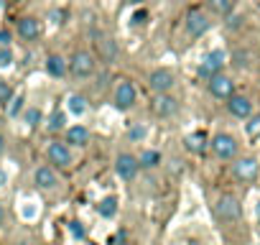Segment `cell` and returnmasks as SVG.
<instances>
[{
	"mask_svg": "<svg viewBox=\"0 0 260 245\" xmlns=\"http://www.w3.org/2000/svg\"><path fill=\"white\" fill-rule=\"evenodd\" d=\"M89 143V131L84 128V126H72L69 131H67V146H77V148H84Z\"/></svg>",
	"mask_w": 260,
	"mask_h": 245,
	"instance_id": "9a60e30c",
	"label": "cell"
},
{
	"mask_svg": "<svg viewBox=\"0 0 260 245\" xmlns=\"http://www.w3.org/2000/svg\"><path fill=\"white\" fill-rule=\"evenodd\" d=\"M186 31H189L194 39L204 36V34L209 31V18H207L202 11H191V13L186 16Z\"/></svg>",
	"mask_w": 260,
	"mask_h": 245,
	"instance_id": "8fae6325",
	"label": "cell"
},
{
	"mask_svg": "<svg viewBox=\"0 0 260 245\" xmlns=\"http://www.w3.org/2000/svg\"><path fill=\"white\" fill-rule=\"evenodd\" d=\"M136 100H138V92H136V87L130 84V82H120L117 87H115V107L117 110H130L136 105Z\"/></svg>",
	"mask_w": 260,
	"mask_h": 245,
	"instance_id": "8992f818",
	"label": "cell"
},
{
	"mask_svg": "<svg viewBox=\"0 0 260 245\" xmlns=\"http://www.w3.org/2000/svg\"><path fill=\"white\" fill-rule=\"evenodd\" d=\"M222 64H224V54L222 51H209L204 59H202V67H199V77L204 79H212L222 72Z\"/></svg>",
	"mask_w": 260,
	"mask_h": 245,
	"instance_id": "ba28073f",
	"label": "cell"
},
{
	"mask_svg": "<svg viewBox=\"0 0 260 245\" xmlns=\"http://www.w3.org/2000/svg\"><path fill=\"white\" fill-rule=\"evenodd\" d=\"M64 122H67L64 112H59V110H56V112L49 117V126H46V128H49L51 133H56V131H61V128H64Z\"/></svg>",
	"mask_w": 260,
	"mask_h": 245,
	"instance_id": "cb8c5ba5",
	"label": "cell"
},
{
	"mask_svg": "<svg viewBox=\"0 0 260 245\" xmlns=\"http://www.w3.org/2000/svg\"><path fill=\"white\" fill-rule=\"evenodd\" d=\"M214 209H217V217L222 222H237L240 215H242V207H240L237 197H232V194H222L217 199V207Z\"/></svg>",
	"mask_w": 260,
	"mask_h": 245,
	"instance_id": "7a4b0ae2",
	"label": "cell"
},
{
	"mask_svg": "<svg viewBox=\"0 0 260 245\" xmlns=\"http://www.w3.org/2000/svg\"><path fill=\"white\" fill-rule=\"evenodd\" d=\"M209 92H212L217 100H230V97L235 95V84H232V79H230V77L217 74V77H212V79H209Z\"/></svg>",
	"mask_w": 260,
	"mask_h": 245,
	"instance_id": "9c48e42d",
	"label": "cell"
},
{
	"mask_svg": "<svg viewBox=\"0 0 260 245\" xmlns=\"http://www.w3.org/2000/svg\"><path fill=\"white\" fill-rule=\"evenodd\" d=\"M23 102H26V100H23L21 95H18V97H11V107H8V115H11V117H18V112L23 110Z\"/></svg>",
	"mask_w": 260,
	"mask_h": 245,
	"instance_id": "4316f807",
	"label": "cell"
},
{
	"mask_svg": "<svg viewBox=\"0 0 260 245\" xmlns=\"http://www.w3.org/2000/svg\"><path fill=\"white\" fill-rule=\"evenodd\" d=\"M227 110H230L235 117H250L252 102H250L247 97H242V95H232V97L227 100Z\"/></svg>",
	"mask_w": 260,
	"mask_h": 245,
	"instance_id": "5bb4252c",
	"label": "cell"
},
{
	"mask_svg": "<svg viewBox=\"0 0 260 245\" xmlns=\"http://www.w3.org/2000/svg\"><path fill=\"white\" fill-rule=\"evenodd\" d=\"M26 122H28V128H36L39 122H41V112L39 110H28L26 112Z\"/></svg>",
	"mask_w": 260,
	"mask_h": 245,
	"instance_id": "83f0119b",
	"label": "cell"
},
{
	"mask_svg": "<svg viewBox=\"0 0 260 245\" xmlns=\"http://www.w3.org/2000/svg\"><path fill=\"white\" fill-rule=\"evenodd\" d=\"M49 18H51V23L61 26V23H64V18H67V13H64V11H51V13H49Z\"/></svg>",
	"mask_w": 260,
	"mask_h": 245,
	"instance_id": "4dcf8cb0",
	"label": "cell"
},
{
	"mask_svg": "<svg viewBox=\"0 0 260 245\" xmlns=\"http://www.w3.org/2000/svg\"><path fill=\"white\" fill-rule=\"evenodd\" d=\"M146 18H148V13H146V11H138V13L133 16V23H146Z\"/></svg>",
	"mask_w": 260,
	"mask_h": 245,
	"instance_id": "836d02e7",
	"label": "cell"
},
{
	"mask_svg": "<svg viewBox=\"0 0 260 245\" xmlns=\"http://www.w3.org/2000/svg\"><path fill=\"white\" fill-rule=\"evenodd\" d=\"M151 110H153V115H156V117H171V115L179 110V100H176V97H171V95H156V100H153Z\"/></svg>",
	"mask_w": 260,
	"mask_h": 245,
	"instance_id": "30bf717a",
	"label": "cell"
},
{
	"mask_svg": "<svg viewBox=\"0 0 260 245\" xmlns=\"http://www.w3.org/2000/svg\"><path fill=\"white\" fill-rule=\"evenodd\" d=\"M245 133H247L250 138H260V115H252V117L247 120Z\"/></svg>",
	"mask_w": 260,
	"mask_h": 245,
	"instance_id": "d4e9b609",
	"label": "cell"
},
{
	"mask_svg": "<svg viewBox=\"0 0 260 245\" xmlns=\"http://www.w3.org/2000/svg\"><path fill=\"white\" fill-rule=\"evenodd\" d=\"M69 72L74 77H89L94 72V56L89 51H77L69 62Z\"/></svg>",
	"mask_w": 260,
	"mask_h": 245,
	"instance_id": "5b68a950",
	"label": "cell"
},
{
	"mask_svg": "<svg viewBox=\"0 0 260 245\" xmlns=\"http://www.w3.org/2000/svg\"><path fill=\"white\" fill-rule=\"evenodd\" d=\"M115 212H117V197L107 194L105 199H100V204H97V215L100 217L110 220V217H115Z\"/></svg>",
	"mask_w": 260,
	"mask_h": 245,
	"instance_id": "d6986e66",
	"label": "cell"
},
{
	"mask_svg": "<svg viewBox=\"0 0 260 245\" xmlns=\"http://www.w3.org/2000/svg\"><path fill=\"white\" fill-rule=\"evenodd\" d=\"M146 136H148V128L146 126H133V128H130V133H127L130 141H143Z\"/></svg>",
	"mask_w": 260,
	"mask_h": 245,
	"instance_id": "484cf974",
	"label": "cell"
},
{
	"mask_svg": "<svg viewBox=\"0 0 260 245\" xmlns=\"http://www.w3.org/2000/svg\"><path fill=\"white\" fill-rule=\"evenodd\" d=\"M46 159H49L51 169H54V166L67 169V166L72 164V151H69L67 143H49V148H46Z\"/></svg>",
	"mask_w": 260,
	"mask_h": 245,
	"instance_id": "52a82bcc",
	"label": "cell"
},
{
	"mask_svg": "<svg viewBox=\"0 0 260 245\" xmlns=\"http://www.w3.org/2000/svg\"><path fill=\"white\" fill-rule=\"evenodd\" d=\"M97 49H100V54H102L107 62H112V59H115V44H112L110 39H102V41H97Z\"/></svg>",
	"mask_w": 260,
	"mask_h": 245,
	"instance_id": "603a6c76",
	"label": "cell"
},
{
	"mask_svg": "<svg viewBox=\"0 0 260 245\" xmlns=\"http://www.w3.org/2000/svg\"><path fill=\"white\" fill-rule=\"evenodd\" d=\"M237 6V0H209V8L217 13V16H230Z\"/></svg>",
	"mask_w": 260,
	"mask_h": 245,
	"instance_id": "ffe728a7",
	"label": "cell"
},
{
	"mask_svg": "<svg viewBox=\"0 0 260 245\" xmlns=\"http://www.w3.org/2000/svg\"><path fill=\"white\" fill-rule=\"evenodd\" d=\"M257 220H260V204H257Z\"/></svg>",
	"mask_w": 260,
	"mask_h": 245,
	"instance_id": "f35d334b",
	"label": "cell"
},
{
	"mask_svg": "<svg viewBox=\"0 0 260 245\" xmlns=\"http://www.w3.org/2000/svg\"><path fill=\"white\" fill-rule=\"evenodd\" d=\"M209 146H212L214 156L222 159V161H230V159L237 156V141H235L230 133H217V136L209 141Z\"/></svg>",
	"mask_w": 260,
	"mask_h": 245,
	"instance_id": "6da1fadb",
	"label": "cell"
},
{
	"mask_svg": "<svg viewBox=\"0 0 260 245\" xmlns=\"http://www.w3.org/2000/svg\"><path fill=\"white\" fill-rule=\"evenodd\" d=\"M69 110H72L77 117H82V115L87 112V100H84L82 95H72V97H69Z\"/></svg>",
	"mask_w": 260,
	"mask_h": 245,
	"instance_id": "7402d4cb",
	"label": "cell"
},
{
	"mask_svg": "<svg viewBox=\"0 0 260 245\" xmlns=\"http://www.w3.org/2000/svg\"><path fill=\"white\" fill-rule=\"evenodd\" d=\"M257 171H260V166H257V161L255 159H237L235 164H232V176L237 179V181H255L257 179Z\"/></svg>",
	"mask_w": 260,
	"mask_h": 245,
	"instance_id": "277c9868",
	"label": "cell"
},
{
	"mask_svg": "<svg viewBox=\"0 0 260 245\" xmlns=\"http://www.w3.org/2000/svg\"><path fill=\"white\" fill-rule=\"evenodd\" d=\"M127 3H141V0H127Z\"/></svg>",
	"mask_w": 260,
	"mask_h": 245,
	"instance_id": "74e56055",
	"label": "cell"
},
{
	"mask_svg": "<svg viewBox=\"0 0 260 245\" xmlns=\"http://www.w3.org/2000/svg\"><path fill=\"white\" fill-rule=\"evenodd\" d=\"M69 230H72L77 237H84V235H87V230L82 227V222H69Z\"/></svg>",
	"mask_w": 260,
	"mask_h": 245,
	"instance_id": "1f68e13d",
	"label": "cell"
},
{
	"mask_svg": "<svg viewBox=\"0 0 260 245\" xmlns=\"http://www.w3.org/2000/svg\"><path fill=\"white\" fill-rule=\"evenodd\" d=\"M8 44H11V34L8 31H0V46L8 49Z\"/></svg>",
	"mask_w": 260,
	"mask_h": 245,
	"instance_id": "d6a6232c",
	"label": "cell"
},
{
	"mask_svg": "<svg viewBox=\"0 0 260 245\" xmlns=\"http://www.w3.org/2000/svg\"><path fill=\"white\" fill-rule=\"evenodd\" d=\"M6 181H8V174H6L3 169H0V187H6Z\"/></svg>",
	"mask_w": 260,
	"mask_h": 245,
	"instance_id": "e575fe53",
	"label": "cell"
},
{
	"mask_svg": "<svg viewBox=\"0 0 260 245\" xmlns=\"http://www.w3.org/2000/svg\"><path fill=\"white\" fill-rule=\"evenodd\" d=\"M34 181H36L39 189H46V192L59 187V176H56V171H54L51 166H39V169L34 171Z\"/></svg>",
	"mask_w": 260,
	"mask_h": 245,
	"instance_id": "7c38bea8",
	"label": "cell"
},
{
	"mask_svg": "<svg viewBox=\"0 0 260 245\" xmlns=\"http://www.w3.org/2000/svg\"><path fill=\"white\" fill-rule=\"evenodd\" d=\"M3 151H6V136L0 133V156H3Z\"/></svg>",
	"mask_w": 260,
	"mask_h": 245,
	"instance_id": "d590c367",
	"label": "cell"
},
{
	"mask_svg": "<svg viewBox=\"0 0 260 245\" xmlns=\"http://www.w3.org/2000/svg\"><path fill=\"white\" fill-rule=\"evenodd\" d=\"M11 62H13V54H11V49H3V46H0V69L11 67Z\"/></svg>",
	"mask_w": 260,
	"mask_h": 245,
	"instance_id": "f546056e",
	"label": "cell"
},
{
	"mask_svg": "<svg viewBox=\"0 0 260 245\" xmlns=\"http://www.w3.org/2000/svg\"><path fill=\"white\" fill-rule=\"evenodd\" d=\"M6 222V209H3V204H0V225Z\"/></svg>",
	"mask_w": 260,
	"mask_h": 245,
	"instance_id": "8d00e7d4",
	"label": "cell"
},
{
	"mask_svg": "<svg viewBox=\"0 0 260 245\" xmlns=\"http://www.w3.org/2000/svg\"><path fill=\"white\" fill-rule=\"evenodd\" d=\"M11 97H13V89L6 84V82H0V105H6V102H11Z\"/></svg>",
	"mask_w": 260,
	"mask_h": 245,
	"instance_id": "f1b7e54d",
	"label": "cell"
},
{
	"mask_svg": "<svg viewBox=\"0 0 260 245\" xmlns=\"http://www.w3.org/2000/svg\"><path fill=\"white\" fill-rule=\"evenodd\" d=\"M207 136L202 133V131H197V133H191V136H186V148L191 151V154H204L207 151Z\"/></svg>",
	"mask_w": 260,
	"mask_h": 245,
	"instance_id": "ac0fdd59",
	"label": "cell"
},
{
	"mask_svg": "<svg viewBox=\"0 0 260 245\" xmlns=\"http://www.w3.org/2000/svg\"><path fill=\"white\" fill-rule=\"evenodd\" d=\"M141 171V164H138V156L133 154H120L115 159V174L122 179V181H130V179H136Z\"/></svg>",
	"mask_w": 260,
	"mask_h": 245,
	"instance_id": "3957f363",
	"label": "cell"
},
{
	"mask_svg": "<svg viewBox=\"0 0 260 245\" xmlns=\"http://www.w3.org/2000/svg\"><path fill=\"white\" fill-rule=\"evenodd\" d=\"M39 34H41V26H39V18H21L18 21V36L21 39H26V41H34V39H39Z\"/></svg>",
	"mask_w": 260,
	"mask_h": 245,
	"instance_id": "2e32d148",
	"label": "cell"
},
{
	"mask_svg": "<svg viewBox=\"0 0 260 245\" xmlns=\"http://www.w3.org/2000/svg\"><path fill=\"white\" fill-rule=\"evenodd\" d=\"M191 245H199V242H191Z\"/></svg>",
	"mask_w": 260,
	"mask_h": 245,
	"instance_id": "ab89813d",
	"label": "cell"
},
{
	"mask_svg": "<svg viewBox=\"0 0 260 245\" xmlns=\"http://www.w3.org/2000/svg\"><path fill=\"white\" fill-rule=\"evenodd\" d=\"M171 87H174V74H171L169 69H156V72L151 74V89H153L156 95H166Z\"/></svg>",
	"mask_w": 260,
	"mask_h": 245,
	"instance_id": "4fadbf2b",
	"label": "cell"
},
{
	"mask_svg": "<svg viewBox=\"0 0 260 245\" xmlns=\"http://www.w3.org/2000/svg\"><path fill=\"white\" fill-rule=\"evenodd\" d=\"M46 72H49L54 79H61V77L67 74V62H64L61 56H56V54H54V56H49V59H46Z\"/></svg>",
	"mask_w": 260,
	"mask_h": 245,
	"instance_id": "e0dca14e",
	"label": "cell"
},
{
	"mask_svg": "<svg viewBox=\"0 0 260 245\" xmlns=\"http://www.w3.org/2000/svg\"><path fill=\"white\" fill-rule=\"evenodd\" d=\"M138 164H141V169H156L161 164V154L158 151H143Z\"/></svg>",
	"mask_w": 260,
	"mask_h": 245,
	"instance_id": "44dd1931",
	"label": "cell"
}]
</instances>
